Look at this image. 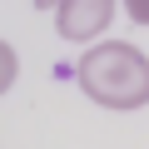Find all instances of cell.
I'll return each mask as SVG.
<instances>
[{
	"label": "cell",
	"instance_id": "obj_3",
	"mask_svg": "<svg viewBox=\"0 0 149 149\" xmlns=\"http://www.w3.org/2000/svg\"><path fill=\"white\" fill-rule=\"evenodd\" d=\"M15 74H20V60H15V50H10L5 40H0V95H10Z\"/></svg>",
	"mask_w": 149,
	"mask_h": 149
},
{
	"label": "cell",
	"instance_id": "obj_5",
	"mask_svg": "<svg viewBox=\"0 0 149 149\" xmlns=\"http://www.w3.org/2000/svg\"><path fill=\"white\" fill-rule=\"evenodd\" d=\"M35 5H40V10H45V5H55V0H35Z\"/></svg>",
	"mask_w": 149,
	"mask_h": 149
},
{
	"label": "cell",
	"instance_id": "obj_4",
	"mask_svg": "<svg viewBox=\"0 0 149 149\" xmlns=\"http://www.w3.org/2000/svg\"><path fill=\"white\" fill-rule=\"evenodd\" d=\"M119 5H124V15L134 25H149V0H119Z\"/></svg>",
	"mask_w": 149,
	"mask_h": 149
},
{
	"label": "cell",
	"instance_id": "obj_2",
	"mask_svg": "<svg viewBox=\"0 0 149 149\" xmlns=\"http://www.w3.org/2000/svg\"><path fill=\"white\" fill-rule=\"evenodd\" d=\"M109 20H114V0H55V30L70 45L95 40Z\"/></svg>",
	"mask_w": 149,
	"mask_h": 149
},
{
	"label": "cell",
	"instance_id": "obj_1",
	"mask_svg": "<svg viewBox=\"0 0 149 149\" xmlns=\"http://www.w3.org/2000/svg\"><path fill=\"white\" fill-rule=\"evenodd\" d=\"M80 90L104 109H144L149 104V55L124 40H100L74 65Z\"/></svg>",
	"mask_w": 149,
	"mask_h": 149
}]
</instances>
